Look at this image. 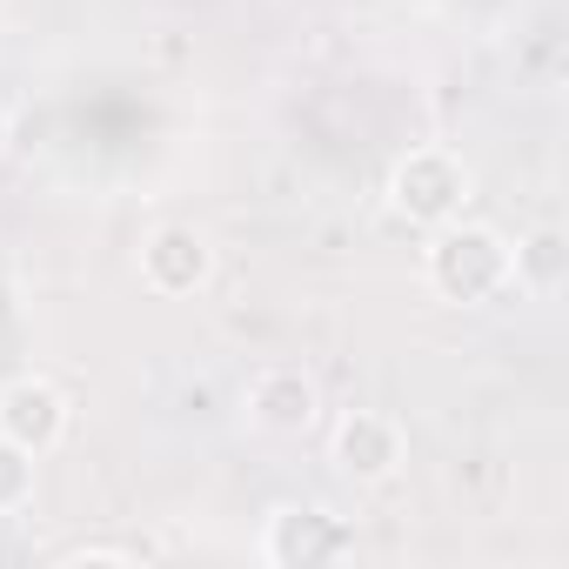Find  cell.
<instances>
[{"label":"cell","instance_id":"cell-1","mask_svg":"<svg viewBox=\"0 0 569 569\" xmlns=\"http://www.w3.org/2000/svg\"><path fill=\"white\" fill-rule=\"evenodd\" d=\"M422 274H429L436 302H449V309H482V302L509 296V234L489 228V221L456 214V221L429 228Z\"/></svg>","mask_w":569,"mask_h":569},{"label":"cell","instance_id":"cell-2","mask_svg":"<svg viewBox=\"0 0 569 569\" xmlns=\"http://www.w3.org/2000/svg\"><path fill=\"white\" fill-rule=\"evenodd\" d=\"M389 214L396 221H409V228H442V221H456V214H469V201H476V168L456 154V148H409L396 168H389Z\"/></svg>","mask_w":569,"mask_h":569},{"label":"cell","instance_id":"cell-3","mask_svg":"<svg viewBox=\"0 0 569 569\" xmlns=\"http://www.w3.org/2000/svg\"><path fill=\"white\" fill-rule=\"evenodd\" d=\"M254 556L268 569H322V562H349L356 556V529L322 509V502H274L261 516V536H254Z\"/></svg>","mask_w":569,"mask_h":569},{"label":"cell","instance_id":"cell-4","mask_svg":"<svg viewBox=\"0 0 569 569\" xmlns=\"http://www.w3.org/2000/svg\"><path fill=\"white\" fill-rule=\"evenodd\" d=\"M241 416L248 429L261 436H281V442H296L322 422V382L302 369V362H261L248 382H241Z\"/></svg>","mask_w":569,"mask_h":569},{"label":"cell","instance_id":"cell-5","mask_svg":"<svg viewBox=\"0 0 569 569\" xmlns=\"http://www.w3.org/2000/svg\"><path fill=\"white\" fill-rule=\"evenodd\" d=\"M134 268H141V289L148 296L188 302V296H201L208 281H214V241L194 221H161V228H148Z\"/></svg>","mask_w":569,"mask_h":569},{"label":"cell","instance_id":"cell-6","mask_svg":"<svg viewBox=\"0 0 569 569\" xmlns=\"http://www.w3.org/2000/svg\"><path fill=\"white\" fill-rule=\"evenodd\" d=\"M329 462H336L356 489H382V482L402 476L409 436H402V422L382 416V409H342V416H336V436H329Z\"/></svg>","mask_w":569,"mask_h":569},{"label":"cell","instance_id":"cell-7","mask_svg":"<svg viewBox=\"0 0 569 569\" xmlns=\"http://www.w3.org/2000/svg\"><path fill=\"white\" fill-rule=\"evenodd\" d=\"M68 422H74V402L61 382H48L34 369L0 382V436L21 442L28 456H54L68 442Z\"/></svg>","mask_w":569,"mask_h":569},{"label":"cell","instance_id":"cell-8","mask_svg":"<svg viewBox=\"0 0 569 569\" xmlns=\"http://www.w3.org/2000/svg\"><path fill=\"white\" fill-rule=\"evenodd\" d=\"M569 274V241L556 228H536L522 241H509V289H529V296H556Z\"/></svg>","mask_w":569,"mask_h":569},{"label":"cell","instance_id":"cell-9","mask_svg":"<svg viewBox=\"0 0 569 569\" xmlns=\"http://www.w3.org/2000/svg\"><path fill=\"white\" fill-rule=\"evenodd\" d=\"M34 462L41 456H28L21 442L0 436V516H21L34 502Z\"/></svg>","mask_w":569,"mask_h":569},{"label":"cell","instance_id":"cell-10","mask_svg":"<svg viewBox=\"0 0 569 569\" xmlns=\"http://www.w3.org/2000/svg\"><path fill=\"white\" fill-rule=\"evenodd\" d=\"M54 562H61V569H81V562H134V549H114V542H81V549H61Z\"/></svg>","mask_w":569,"mask_h":569},{"label":"cell","instance_id":"cell-11","mask_svg":"<svg viewBox=\"0 0 569 569\" xmlns=\"http://www.w3.org/2000/svg\"><path fill=\"white\" fill-rule=\"evenodd\" d=\"M8 141H14V114H8V101H0V154H8Z\"/></svg>","mask_w":569,"mask_h":569},{"label":"cell","instance_id":"cell-12","mask_svg":"<svg viewBox=\"0 0 569 569\" xmlns=\"http://www.w3.org/2000/svg\"><path fill=\"white\" fill-rule=\"evenodd\" d=\"M0 8H8V0H0Z\"/></svg>","mask_w":569,"mask_h":569}]
</instances>
